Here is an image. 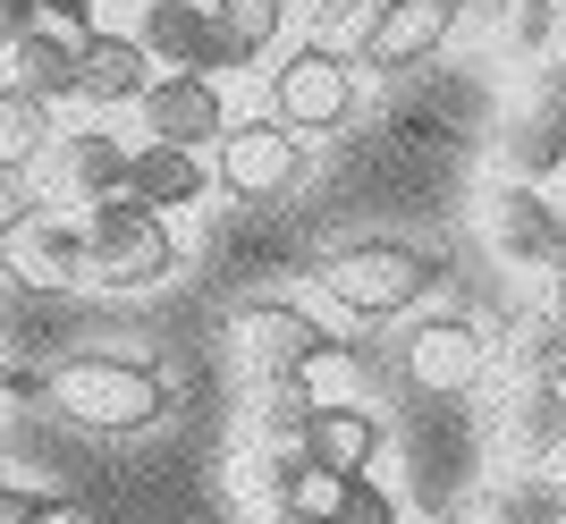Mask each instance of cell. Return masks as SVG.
I'll return each mask as SVG.
<instances>
[{"label":"cell","instance_id":"obj_1","mask_svg":"<svg viewBox=\"0 0 566 524\" xmlns=\"http://www.w3.org/2000/svg\"><path fill=\"white\" fill-rule=\"evenodd\" d=\"M43 406L51 415H69L76 431H102V440H136V431H153L169 415V381L153 373V364L136 356H60L43 373Z\"/></svg>","mask_w":566,"mask_h":524},{"label":"cell","instance_id":"obj_2","mask_svg":"<svg viewBox=\"0 0 566 524\" xmlns=\"http://www.w3.org/2000/svg\"><path fill=\"white\" fill-rule=\"evenodd\" d=\"M440 271L449 262L431 254V245L415 238H347L331 245V254L313 262V287L331 296L338 313H355V322H389V313H415L440 287Z\"/></svg>","mask_w":566,"mask_h":524},{"label":"cell","instance_id":"obj_3","mask_svg":"<svg viewBox=\"0 0 566 524\" xmlns=\"http://www.w3.org/2000/svg\"><path fill=\"white\" fill-rule=\"evenodd\" d=\"M178 229L161 212H144L136 195H111L85 212V287L111 296H153L161 280H178Z\"/></svg>","mask_w":566,"mask_h":524},{"label":"cell","instance_id":"obj_4","mask_svg":"<svg viewBox=\"0 0 566 524\" xmlns=\"http://www.w3.org/2000/svg\"><path fill=\"white\" fill-rule=\"evenodd\" d=\"M262 119H280L287 136H338L355 119V60L338 43H296L271 69V111Z\"/></svg>","mask_w":566,"mask_h":524},{"label":"cell","instance_id":"obj_5","mask_svg":"<svg viewBox=\"0 0 566 524\" xmlns=\"http://www.w3.org/2000/svg\"><path fill=\"white\" fill-rule=\"evenodd\" d=\"M0 271L25 287V296H69L85 287V220L69 203H18L9 229H0Z\"/></svg>","mask_w":566,"mask_h":524},{"label":"cell","instance_id":"obj_6","mask_svg":"<svg viewBox=\"0 0 566 524\" xmlns=\"http://www.w3.org/2000/svg\"><path fill=\"white\" fill-rule=\"evenodd\" d=\"M305 187V136H287L280 119H245L220 127L212 144V195L229 203H287Z\"/></svg>","mask_w":566,"mask_h":524},{"label":"cell","instance_id":"obj_7","mask_svg":"<svg viewBox=\"0 0 566 524\" xmlns=\"http://www.w3.org/2000/svg\"><path fill=\"white\" fill-rule=\"evenodd\" d=\"M457 18H465V0H380L373 18L355 25L347 60L373 69V76H406V69H423V60H440Z\"/></svg>","mask_w":566,"mask_h":524},{"label":"cell","instance_id":"obj_8","mask_svg":"<svg viewBox=\"0 0 566 524\" xmlns=\"http://www.w3.org/2000/svg\"><path fill=\"white\" fill-rule=\"evenodd\" d=\"M491 373V331L473 313H423L406 322V381L423 398H473V381Z\"/></svg>","mask_w":566,"mask_h":524},{"label":"cell","instance_id":"obj_9","mask_svg":"<svg viewBox=\"0 0 566 524\" xmlns=\"http://www.w3.org/2000/svg\"><path fill=\"white\" fill-rule=\"evenodd\" d=\"M482 238H491L499 262H516V271H549L566 254V203H549L542 187H524V178H499L482 195Z\"/></svg>","mask_w":566,"mask_h":524},{"label":"cell","instance_id":"obj_10","mask_svg":"<svg viewBox=\"0 0 566 524\" xmlns=\"http://www.w3.org/2000/svg\"><path fill=\"white\" fill-rule=\"evenodd\" d=\"M322 338L331 331H322L305 305H287V296H245V305H229V347L245 356L254 381H287Z\"/></svg>","mask_w":566,"mask_h":524},{"label":"cell","instance_id":"obj_11","mask_svg":"<svg viewBox=\"0 0 566 524\" xmlns=\"http://www.w3.org/2000/svg\"><path fill=\"white\" fill-rule=\"evenodd\" d=\"M136 119L153 144H187V153H212L220 127H229V102H220V76H187V69H161L153 85L136 94Z\"/></svg>","mask_w":566,"mask_h":524},{"label":"cell","instance_id":"obj_12","mask_svg":"<svg viewBox=\"0 0 566 524\" xmlns=\"http://www.w3.org/2000/svg\"><path fill=\"white\" fill-rule=\"evenodd\" d=\"M136 43H144V60H153V69H187V76H220V69H237L203 0H144Z\"/></svg>","mask_w":566,"mask_h":524},{"label":"cell","instance_id":"obj_13","mask_svg":"<svg viewBox=\"0 0 566 524\" xmlns=\"http://www.w3.org/2000/svg\"><path fill=\"white\" fill-rule=\"evenodd\" d=\"M43 169H51V195H60L69 212H94V203H111V195L127 187V144H118L111 127H69V136H51Z\"/></svg>","mask_w":566,"mask_h":524},{"label":"cell","instance_id":"obj_14","mask_svg":"<svg viewBox=\"0 0 566 524\" xmlns=\"http://www.w3.org/2000/svg\"><path fill=\"white\" fill-rule=\"evenodd\" d=\"M118 195H136L144 212H195L203 195H212V169H203V153H187V144H153L144 136L136 153H127V187Z\"/></svg>","mask_w":566,"mask_h":524},{"label":"cell","instance_id":"obj_15","mask_svg":"<svg viewBox=\"0 0 566 524\" xmlns=\"http://www.w3.org/2000/svg\"><path fill=\"white\" fill-rule=\"evenodd\" d=\"M144 85H153V60H144L136 34H111V25H85V34H76V102L118 111V102H136Z\"/></svg>","mask_w":566,"mask_h":524},{"label":"cell","instance_id":"obj_16","mask_svg":"<svg viewBox=\"0 0 566 524\" xmlns=\"http://www.w3.org/2000/svg\"><path fill=\"white\" fill-rule=\"evenodd\" d=\"M305 465L313 474H331V482H347V474H373V457H380V415L373 406H313V423H305Z\"/></svg>","mask_w":566,"mask_h":524},{"label":"cell","instance_id":"obj_17","mask_svg":"<svg viewBox=\"0 0 566 524\" xmlns=\"http://www.w3.org/2000/svg\"><path fill=\"white\" fill-rule=\"evenodd\" d=\"M499 440L516 465H549L566 449V381H516L499 398Z\"/></svg>","mask_w":566,"mask_h":524},{"label":"cell","instance_id":"obj_18","mask_svg":"<svg viewBox=\"0 0 566 524\" xmlns=\"http://www.w3.org/2000/svg\"><path fill=\"white\" fill-rule=\"evenodd\" d=\"M51 102H34L25 85H0V195H18L25 187V169H43L51 153Z\"/></svg>","mask_w":566,"mask_h":524},{"label":"cell","instance_id":"obj_19","mask_svg":"<svg viewBox=\"0 0 566 524\" xmlns=\"http://www.w3.org/2000/svg\"><path fill=\"white\" fill-rule=\"evenodd\" d=\"M9 69H18L9 85H25L34 102H69V94H76V34L34 18L18 43H9Z\"/></svg>","mask_w":566,"mask_h":524},{"label":"cell","instance_id":"obj_20","mask_svg":"<svg viewBox=\"0 0 566 524\" xmlns=\"http://www.w3.org/2000/svg\"><path fill=\"white\" fill-rule=\"evenodd\" d=\"M287 381L305 389L313 406H364V398H373V373H364V356H355V347H338V338H322V347H313V356L296 364Z\"/></svg>","mask_w":566,"mask_h":524},{"label":"cell","instance_id":"obj_21","mask_svg":"<svg viewBox=\"0 0 566 524\" xmlns=\"http://www.w3.org/2000/svg\"><path fill=\"white\" fill-rule=\"evenodd\" d=\"M313 423V398L296 381H254V406H245V431H254V449H296Z\"/></svg>","mask_w":566,"mask_h":524},{"label":"cell","instance_id":"obj_22","mask_svg":"<svg viewBox=\"0 0 566 524\" xmlns=\"http://www.w3.org/2000/svg\"><path fill=\"white\" fill-rule=\"evenodd\" d=\"M212 25H220V43H229V60L245 69L254 51H271L287 34V0H212Z\"/></svg>","mask_w":566,"mask_h":524},{"label":"cell","instance_id":"obj_23","mask_svg":"<svg viewBox=\"0 0 566 524\" xmlns=\"http://www.w3.org/2000/svg\"><path fill=\"white\" fill-rule=\"evenodd\" d=\"M549 169H566V127H558V119H542V111H524V119L507 127V178L542 187Z\"/></svg>","mask_w":566,"mask_h":524},{"label":"cell","instance_id":"obj_24","mask_svg":"<svg viewBox=\"0 0 566 524\" xmlns=\"http://www.w3.org/2000/svg\"><path fill=\"white\" fill-rule=\"evenodd\" d=\"M482 524H566V500H558V482H542V474H507L482 500Z\"/></svg>","mask_w":566,"mask_h":524},{"label":"cell","instance_id":"obj_25","mask_svg":"<svg viewBox=\"0 0 566 524\" xmlns=\"http://www.w3.org/2000/svg\"><path fill=\"white\" fill-rule=\"evenodd\" d=\"M516 364H524V381H566V313H542L516 338Z\"/></svg>","mask_w":566,"mask_h":524},{"label":"cell","instance_id":"obj_26","mask_svg":"<svg viewBox=\"0 0 566 524\" xmlns=\"http://www.w3.org/2000/svg\"><path fill=\"white\" fill-rule=\"evenodd\" d=\"M331 524H398V491H380L373 474H347L331 500Z\"/></svg>","mask_w":566,"mask_h":524},{"label":"cell","instance_id":"obj_27","mask_svg":"<svg viewBox=\"0 0 566 524\" xmlns=\"http://www.w3.org/2000/svg\"><path fill=\"white\" fill-rule=\"evenodd\" d=\"M76 507L51 500V491H25V482H0V524H69Z\"/></svg>","mask_w":566,"mask_h":524},{"label":"cell","instance_id":"obj_28","mask_svg":"<svg viewBox=\"0 0 566 524\" xmlns=\"http://www.w3.org/2000/svg\"><path fill=\"white\" fill-rule=\"evenodd\" d=\"M549 34H558V0H516V43L542 51Z\"/></svg>","mask_w":566,"mask_h":524},{"label":"cell","instance_id":"obj_29","mask_svg":"<svg viewBox=\"0 0 566 524\" xmlns=\"http://www.w3.org/2000/svg\"><path fill=\"white\" fill-rule=\"evenodd\" d=\"M533 111H542V119H558V127H566V60H549V69L533 76Z\"/></svg>","mask_w":566,"mask_h":524},{"label":"cell","instance_id":"obj_30","mask_svg":"<svg viewBox=\"0 0 566 524\" xmlns=\"http://www.w3.org/2000/svg\"><path fill=\"white\" fill-rule=\"evenodd\" d=\"M34 18H43V25H69V34H85V25H94V0H34Z\"/></svg>","mask_w":566,"mask_h":524},{"label":"cell","instance_id":"obj_31","mask_svg":"<svg viewBox=\"0 0 566 524\" xmlns=\"http://www.w3.org/2000/svg\"><path fill=\"white\" fill-rule=\"evenodd\" d=\"M25 25H34V0H0V51H9V43H18V34H25Z\"/></svg>","mask_w":566,"mask_h":524},{"label":"cell","instance_id":"obj_32","mask_svg":"<svg viewBox=\"0 0 566 524\" xmlns=\"http://www.w3.org/2000/svg\"><path fill=\"white\" fill-rule=\"evenodd\" d=\"M262 524H331V516H296V507H262Z\"/></svg>","mask_w":566,"mask_h":524},{"label":"cell","instance_id":"obj_33","mask_svg":"<svg viewBox=\"0 0 566 524\" xmlns=\"http://www.w3.org/2000/svg\"><path fill=\"white\" fill-rule=\"evenodd\" d=\"M549 287H558V305H549V313H566V254L549 262Z\"/></svg>","mask_w":566,"mask_h":524},{"label":"cell","instance_id":"obj_34","mask_svg":"<svg viewBox=\"0 0 566 524\" xmlns=\"http://www.w3.org/2000/svg\"><path fill=\"white\" fill-rule=\"evenodd\" d=\"M558 43H566V9H558Z\"/></svg>","mask_w":566,"mask_h":524},{"label":"cell","instance_id":"obj_35","mask_svg":"<svg viewBox=\"0 0 566 524\" xmlns=\"http://www.w3.org/2000/svg\"><path fill=\"white\" fill-rule=\"evenodd\" d=\"M331 9H355V0H331Z\"/></svg>","mask_w":566,"mask_h":524},{"label":"cell","instance_id":"obj_36","mask_svg":"<svg viewBox=\"0 0 566 524\" xmlns=\"http://www.w3.org/2000/svg\"><path fill=\"white\" fill-rule=\"evenodd\" d=\"M558 500H566V482H558Z\"/></svg>","mask_w":566,"mask_h":524}]
</instances>
